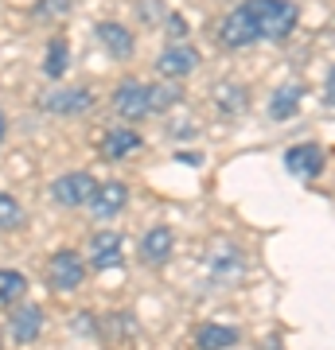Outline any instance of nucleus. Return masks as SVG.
Listing matches in <instances>:
<instances>
[{
	"label": "nucleus",
	"mask_w": 335,
	"mask_h": 350,
	"mask_svg": "<svg viewBox=\"0 0 335 350\" xmlns=\"http://www.w3.org/2000/svg\"><path fill=\"white\" fill-rule=\"evenodd\" d=\"M258 27V39H269V43H281L297 31L300 24V8L293 0H246L242 4Z\"/></svg>",
	"instance_id": "f257e3e1"
},
{
	"label": "nucleus",
	"mask_w": 335,
	"mask_h": 350,
	"mask_svg": "<svg viewBox=\"0 0 335 350\" xmlns=\"http://www.w3.org/2000/svg\"><path fill=\"white\" fill-rule=\"evenodd\" d=\"M82 280H86V261H82V253L59 250V253L47 257V284L55 288V292H75Z\"/></svg>",
	"instance_id": "f03ea898"
},
{
	"label": "nucleus",
	"mask_w": 335,
	"mask_h": 350,
	"mask_svg": "<svg viewBox=\"0 0 335 350\" xmlns=\"http://www.w3.org/2000/svg\"><path fill=\"white\" fill-rule=\"evenodd\" d=\"M113 113L129 121V125H137L152 113V98H149V86L137 82V78H125L121 86L113 90Z\"/></svg>",
	"instance_id": "7ed1b4c3"
},
{
	"label": "nucleus",
	"mask_w": 335,
	"mask_h": 350,
	"mask_svg": "<svg viewBox=\"0 0 335 350\" xmlns=\"http://www.w3.org/2000/svg\"><path fill=\"white\" fill-rule=\"evenodd\" d=\"M199 70V51L184 39H175L168 47L156 55V75L160 78H172V82H184L187 75H195Z\"/></svg>",
	"instance_id": "20e7f679"
},
{
	"label": "nucleus",
	"mask_w": 335,
	"mask_h": 350,
	"mask_svg": "<svg viewBox=\"0 0 335 350\" xmlns=\"http://www.w3.org/2000/svg\"><path fill=\"white\" fill-rule=\"evenodd\" d=\"M94 191H98V179L90 172H71L51 183V199L59 202V206H90Z\"/></svg>",
	"instance_id": "39448f33"
},
{
	"label": "nucleus",
	"mask_w": 335,
	"mask_h": 350,
	"mask_svg": "<svg viewBox=\"0 0 335 350\" xmlns=\"http://www.w3.org/2000/svg\"><path fill=\"white\" fill-rule=\"evenodd\" d=\"M219 43H223L226 51H246V47L258 43V27H253V20H249V12L242 4L219 20Z\"/></svg>",
	"instance_id": "423d86ee"
},
{
	"label": "nucleus",
	"mask_w": 335,
	"mask_h": 350,
	"mask_svg": "<svg viewBox=\"0 0 335 350\" xmlns=\"http://www.w3.org/2000/svg\"><path fill=\"white\" fill-rule=\"evenodd\" d=\"M94 36H98V43L106 47V55H110L113 63H129V59L137 55L133 31H129L125 24H117V20H101V24L94 27Z\"/></svg>",
	"instance_id": "0eeeda50"
},
{
	"label": "nucleus",
	"mask_w": 335,
	"mask_h": 350,
	"mask_svg": "<svg viewBox=\"0 0 335 350\" xmlns=\"http://www.w3.org/2000/svg\"><path fill=\"white\" fill-rule=\"evenodd\" d=\"M125 257V234L121 230H98L94 238H90V257L86 261L94 269H117Z\"/></svg>",
	"instance_id": "6e6552de"
},
{
	"label": "nucleus",
	"mask_w": 335,
	"mask_h": 350,
	"mask_svg": "<svg viewBox=\"0 0 335 350\" xmlns=\"http://www.w3.org/2000/svg\"><path fill=\"white\" fill-rule=\"evenodd\" d=\"M43 109L55 113V117H82V113L94 109V94L86 86H71V90H55L43 98Z\"/></svg>",
	"instance_id": "1a4fd4ad"
},
{
	"label": "nucleus",
	"mask_w": 335,
	"mask_h": 350,
	"mask_svg": "<svg viewBox=\"0 0 335 350\" xmlns=\"http://www.w3.org/2000/svg\"><path fill=\"white\" fill-rule=\"evenodd\" d=\"M8 331H12V338L20 342V347H27V342H36V338L43 335V308H36V304L20 300V304L12 308Z\"/></svg>",
	"instance_id": "9d476101"
},
{
	"label": "nucleus",
	"mask_w": 335,
	"mask_h": 350,
	"mask_svg": "<svg viewBox=\"0 0 335 350\" xmlns=\"http://www.w3.org/2000/svg\"><path fill=\"white\" fill-rule=\"evenodd\" d=\"M285 167L293 175H300V179H316V175H323V167H327V156H323L320 144H293V148L285 152Z\"/></svg>",
	"instance_id": "9b49d317"
},
{
	"label": "nucleus",
	"mask_w": 335,
	"mask_h": 350,
	"mask_svg": "<svg viewBox=\"0 0 335 350\" xmlns=\"http://www.w3.org/2000/svg\"><path fill=\"white\" fill-rule=\"evenodd\" d=\"M125 202H129V187H125L121 179H110V183H98L94 199H90V214L101 218V222H110L113 214L125 211Z\"/></svg>",
	"instance_id": "f8f14e48"
},
{
	"label": "nucleus",
	"mask_w": 335,
	"mask_h": 350,
	"mask_svg": "<svg viewBox=\"0 0 335 350\" xmlns=\"http://www.w3.org/2000/svg\"><path fill=\"white\" fill-rule=\"evenodd\" d=\"M145 144V137H140L137 129H106L98 140V152L106 156V160H121V156H133V152Z\"/></svg>",
	"instance_id": "ddd939ff"
},
{
	"label": "nucleus",
	"mask_w": 335,
	"mask_h": 350,
	"mask_svg": "<svg viewBox=\"0 0 335 350\" xmlns=\"http://www.w3.org/2000/svg\"><path fill=\"white\" fill-rule=\"evenodd\" d=\"M172 250H175V234L168 230V226H152V230H145V238H140V261L164 265L168 257H172Z\"/></svg>",
	"instance_id": "4468645a"
},
{
	"label": "nucleus",
	"mask_w": 335,
	"mask_h": 350,
	"mask_svg": "<svg viewBox=\"0 0 335 350\" xmlns=\"http://www.w3.org/2000/svg\"><path fill=\"white\" fill-rule=\"evenodd\" d=\"M300 101H304V82H285V86H277L273 98H269V117H273V121H293L300 113Z\"/></svg>",
	"instance_id": "2eb2a0df"
},
{
	"label": "nucleus",
	"mask_w": 335,
	"mask_h": 350,
	"mask_svg": "<svg viewBox=\"0 0 335 350\" xmlns=\"http://www.w3.org/2000/svg\"><path fill=\"white\" fill-rule=\"evenodd\" d=\"M238 342V327L230 323H199L195 347L199 350H230Z\"/></svg>",
	"instance_id": "dca6fc26"
},
{
	"label": "nucleus",
	"mask_w": 335,
	"mask_h": 350,
	"mask_svg": "<svg viewBox=\"0 0 335 350\" xmlns=\"http://www.w3.org/2000/svg\"><path fill=\"white\" fill-rule=\"evenodd\" d=\"M214 105H219V113H226V117H238V113H246V105H249V90L238 86V82H223V86L214 90Z\"/></svg>",
	"instance_id": "f3484780"
},
{
	"label": "nucleus",
	"mask_w": 335,
	"mask_h": 350,
	"mask_svg": "<svg viewBox=\"0 0 335 350\" xmlns=\"http://www.w3.org/2000/svg\"><path fill=\"white\" fill-rule=\"evenodd\" d=\"M149 98H152V113H168L184 101V90H179V82H172V78H160V82L149 86Z\"/></svg>",
	"instance_id": "a211bd4d"
},
{
	"label": "nucleus",
	"mask_w": 335,
	"mask_h": 350,
	"mask_svg": "<svg viewBox=\"0 0 335 350\" xmlns=\"http://www.w3.org/2000/svg\"><path fill=\"white\" fill-rule=\"evenodd\" d=\"M207 269L214 276H242V250L234 245H219V250L207 257Z\"/></svg>",
	"instance_id": "6ab92c4d"
},
{
	"label": "nucleus",
	"mask_w": 335,
	"mask_h": 350,
	"mask_svg": "<svg viewBox=\"0 0 335 350\" xmlns=\"http://www.w3.org/2000/svg\"><path fill=\"white\" fill-rule=\"evenodd\" d=\"M66 66H71V47H66V39H51L47 55H43V75H47V78H62V75H66Z\"/></svg>",
	"instance_id": "aec40b11"
},
{
	"label": "nucleus",
	"mask_w": 335,
	"mask_h": 350,
	"mask_svg": "<svg viewBox=\"0 0 335 350\" xmlns=\"http://www.w3.org/2000/svg\"><path fill=\"white\" fill-rule=\"evenodd\" d=\"M24 292H27L24 273H16V269H4V273H0V304H4V308H16V304L24 300Z\"/></svg>",
	"instance_id": "412c9836"
},
{
	"label": "nucleus",
	"mask_w": 335,
	"mask_h": 350,
	"mask_svg": "<svg viewBox=\"0 0 335 350\" xmlns=\"http://www.w3.org/2000/svg\"><path fill=\"white\" fill-rule=\"evenodd\" d=\"M20 222H24V206H20L12 195H4V191H0V234L20 230Z\"/></svg>",
	"instance_id": "4be33fe9"
},
{
	"label": "nucleus",
	"mask_w": 335,
	"mask_h": 350,
	"mask_svg": "<svg viewBox=\"0 0 335 350\" xmlns=\"http://www.w3.org/2000/svg\"><path fill=\"white\" fill-rule=\"evenodd\" d=\"M66 8H71V0H39L36 4L39 16H66Z\"/></svg>",
	"instance_id": "5701e85b"
},
{
	"label": "nucleus",
	"mask_w": 335,
	"mask_h": 350,
	"mask_svg": "<svg viewBox=\"0 0 335 350\" xmlns=\"http://www.w3.org/2000/svg\"><path fill=\"white\" fill-rule=\"evenodd\" d=\"M164 27H168L175 39H184V36H187V20H184L179 12H168V16H164Z\"/></svg>",
	"instance_id": "b1692460"
},
{
	"label": "nucleus",
	"mask_w": 335,
	"mask_h": 350,
	"mask_svg": "<svg viewBox=\"0 0 335 350\" xmlns=\"http://www.w3.org/2000/svg\"><path fill=\"white\" fill-rule=\"evenodd\" d=\"M323 98H327V105H335V63L327 70V78H323Z\"/></svg>",
	"instance_id": "393cba45"
},
{
	"label": "nucleus",
	"mask_w": 335,
	"mask_h": 350,
	"mask_svg": "<svg viewBox=\"0 0 335 350\" xmlns=\"http://www.w3.org/2000/svg\"><path fill=\"white\" fill-rule=\"evenodd\" d=\"M4 137H8V121H4V109H0V144H4Z\"/></svg>",
	"instance_id": "a878e982"
}]
</instances>
